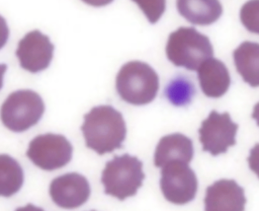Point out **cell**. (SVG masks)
Returning a JSON list of instances; mask_svg holds the SVG:
<instances>
[{"label": "cell", "mask_w": 259, "mask_h": 211, "mask_svg": "<svg viewBox=\"0 0 259 211\" xmlns=\"http://www.w3.org/2000/svg\"><path fill=\"white\" fill-rule=\"evenodd\" d=\"M86 146L102 155L121 147L126 126L120 112L109 104L92 108L81 126Z\"/></svg>", "instance_id": "cell-1"}, {"label": "cell", "mask_w": 259, "mask_h": 211, "mask_svg": "<svg viewBox=\"0 0 259 211\" xmlns=\"http://www.w3.org/2000/svg\"><path fill=\"white\" fill-rule=\"evenodd\" d=\"M55 46L50 38L38 29L27 32L18 43L15 55L20 67L30 73L47 69L53 59Z\"/></svg>", "instance_id": "cell-9"}, {"label": "cell", "mask_w": 259, "mask_h": 211, "mask_svg": "<svg viewBox=\"0 0 259 211\" xmlns=\"http://www.w3.org/2000/svg\"><path fill=\"white\" fill-rule=\"evenodd\" d=\"M90 185L87 179L77 172H69L54 179L50 185L53 202L63 209H75L82 206L90 197Z\"/></svg>", "instance_id": "cell-10"}, {"label": "cell", "mask_w": 259, "mask_h": 211, "mask_svg": "<svg viewBox=\"0 0 259 211\" xmlns=\"http://www.w3.org/2000/svg\"><path fill=\"white\" fill-rule=\"evenodd\" d=\"M238 73L251 87L259 86V44L243 42L233 53Z\"/></svg>", "instance_id": "cell-15"}, {"label": "cell", "mask_w": 259, "mask_h": 211, "mask_svg": "<svg viewBox=\"0 0 259 211\" xmlns=\"http://www.w3.org/2000/svg\"><path fill=\"white\" fill-rule=\"evenodd\" d=\"M237 131L238 125L228 112L211 111L198 130L202 150L213 156L227 152L229 147L236 144Z\"/></svg>", "instance_id": "cell-8"}, {"label": "cell", "mask_w": 259, "mask_h": 211, "mask_svg": "<svg viewBox=\"0 0 259 211\" xmlns=\"http://www.w3.org/2000/svg\"><path fill=\"white\" fill-rule=\"evenodd\" d=\"M176 7L182 17L196 25H209L223 13L219 0H176Z\"/></svg>", "instance_id": "cell-14"}, {"label": "cell", "mask_w": 259, "mask_h": 211, "mask_svg": "<svg viewBox=\"0 0 259 211\" xmlns=\"http://www.w3.org/2000/svg\"><path fill=\"white\" fill-rule=\"evenodd\" d=\"M161 168L160 187L167 201L176 205H184L195 198L198 182L188 163L173 161Z\"/></svg>", "instance_id": "cell-7"}, {"label": "cell", "mask_w": 259, "mask_h": 211, "mask_svg": "<svg viewBox=\"0 0 259 211\" xmlns=\"http://www.w3.org/2000/svg\"><path fill=\"white\" fill-rule=\"evenodd\" d=\"M197 78L202 92L211 98L223 96L231 84L228 68L222 61L215 58H209L199 66Z\"/></svg>", "instance_id": "cell-12"}, {"label": "cell", "mask_w": 259, "mask_h": 211, "mask_svg": "<svg viewBox=\"0 0 259 211\" xmlns=\"http://www.w3.org/2000/svg\"><path fill=\"white\" fill-rule=\"evenodd\" d=\"M73 146L61 134L47 133L35 136L28 144L27 157L44 170H55L68 164L72 159Z\"/></svg>", "instance_id": "cell-6"}, {"label": "cell", "mask_w": 259, "mask_h": 211, "mask_svg": "<svg viewBox=\"0 0 259 211\" xmlns=\"http://www.w3.org/2000/svg\"><path fill=\"white\" fill-rule=\"evenodd\" d=\"M6 70H7V65L4 63H1L0 64V89L3 86V77H4Z\"/></svg>", "instance_id": "cell-25"}, {"label": "cell", "mask_w": 259, "mask_h": 211, "mask_svg": "<svg viewBox=\"0 0 259 211\" xmlns=\"http://www.w3.org/2000/svg\"><path fill=\"white\" fill-rule=\"evenodd\" d=\"M248 164L250 169L259 178V143L255 144V146L250 149Z\"/></svg>", "instance_id": "cell-20"}, {"label": "cell", "mask_w": 259, "mask_h": 211, "mask_svg": "<svg viewBox=\"0 0 259 211\" xmlns=\"http://www.w3.org/2000/svg\"><path fill=\"white\" fill-rule=\"evenodd\" d=\"M166 55L173 65L194 71L212 58L213 49L206 36L194 27L181 26L169 34Z\"/></svg>", "instance_id": "cell-3"}, {"label": "cell", "mask_w": 259, "mask_h": 211, "mask_svg": "<svg viewBox=\"0 0 259 211\" xmlns=\"http://www.w3.org/2000/svg\"><path fill=\"white\" fill-rule=\"evenodd\" d=\"M193 157V144L187 136L174 133L160 139L154 154V163L157 167L173 161L189 163Z\"/></svg>", "instance_id": "cell-13"}, {"label": "cell", "mask_w": 259, "mask_h": 211, "mask_svg": "<svg viewBox=\"0 0 259 211\" xmlns=\"http://www.w3.org/2000/svg\"><path fill=\"white\" fill-rule=\"evenodd\" d=\"M45 112L40 95L31 89L11 92L0 109L3 125L10 131L20 133L36 125Z\"/></svg>", "instance_id": "cell-5"}, {"label": "cell", "mask_w": 259, "mask_h": 211, "mask_svg": "<svg viewBox=\"0 0 259 211\" xmlns=\"http://www.w3.org/2000/svg\"><path fill=\"white\" fill-rule=\"evenodd\" d=\"M195 93L193 83L185 76L179 75L170 80L164 90V95L175 107H184L191 102Z\"/></svg>", "instance_id": "cell-17"}, {"label": "cell", "mask_w": 259, "mask_h": 211, "mask_svg": "<svg viewBox=\"0 0 259 211\" xmlns=\"http://www.w3.org/2000/svg\"><path fill=\"white\" fill-rule=\"evenodd\" d=\"M115 88L125 102L144 106L156 97L159 77L149 64L142 61H130L119 69L115 79Z\"/></svg>", "instance_id": "cell-2"}, {"label": "cell", "mask_w": 259, "mask_h": 211, "mask_svg": "<svg viewBox=\"0 0 259 211\" xmlns=\"http://www.w3.org/2000/svg\"><path fill=\"white\" fill-rule=\"evenodd\" d=\"M240 20L252 33L259 34V0H248L241 7Z\"/></svg>", "instance_id": "cell-18"}, {"label": "cell", "mask_w": 259, "mask_h": 211, "mask_svg": "<svg viewBox=\"0 0 259 211\" xmlns=\"http://www.w3.org/2000/svg\"><path fill=\"white\" fill-rule=\"evenodd\" d=\"M15 211H45L42 208L40 207H36L32 204H27L23 207H18Z\"/></svg>", "instance_id": "cell-23"}, {"label": "cell", "mask_w": 259, "mask_h": 211, "mask_svg": "<svg viewBox=\"0 0 259 211\" xmlns=\"http://www.w3.org/2000/svg\"><path fill=\"white\" fill-rule=\"evenodd\" d=\"M252 118L256 121V124L259 126V101L254 106L252 112Z\"/></svg>", "instance_id": "cell-24"}, {"label": "cell", "mask_w": 259, "mask_h": 211, "mask_svg": "<svg viewBox=\"0 0 259 211\" xmlns=\"http://www.w3.org/2000/svg\"><path fill=\"white\" fill-rule=\"evenodd\" d=\"M137 3L151 23H156L166 9V0H132Z\"/></svg>", "instance_id": "cell-19"}, {"label": "cell", "mask_w": 259, "mask_h": 211, "mask_svg": "<svg viewBox=\"0 0 259 211\" xmlns=\"http://www.w3.org/2000/svg\"><path fill=\"white\" fill-rule=\"evenodd\" d=\"M23 181V169L18 161L8 154H0V196H13L21 189Z\"/></svg>", "instance_id": "cell-16"}, {"label": "cell", "mask_w": 259, "mask_h": 211, "mask_svg": "<svg viewBox=\"0 0 259 211\" xmlns=\"http://www.w3.org/2000/svg\"><path fill=\"white\" fill-rule=\"evenodd\" d=\"M9 38V28L7 22L3 16L0 15V49H2Z\"/></svg>", "instance_id": "cell-21"}, {"label": "cell", "mask_w": 259, "mask_h": 211, "mask_svg": "<svg viewBox=\"0 0 259 211\" xmlns=\"http://www.w3.org/2000/svg\"><path fill=\"white\" fill-rule=\"evenodd\" d=\"M91 211H95V210H91Z\"/></svg>", "instance_id": "cell-26"}, {"label": "cell", "mask_w": 259, "mask_h": 211, "mask_svg": "<svg viewBox=\"0 0 259 211\" xmlns=\"http://www.w3.org/2000/svg\"><path fill=\"white\" fill-rule=\"evenodd\" d=\"M84 3L90 5V6H94V7H102L105 5H108L109 3H111L113 0H81Z\"/></svg>", "instance_id": "cell-22"}, {"label": "cell", "mask_w": 259, "mask_h": 211, "mask_svg": "<svg viewBox=\"0 0 259 211\" xmlns=\"http://www.w3.org/2000/svg\"><path fill=\"white\" fill-rule=\"evenodd\" d=\"M244 189L234 180L222 179L206 188L204 211H244Z\"/></svg>", "instance_id": "cell-11"}, {"label": "cell", "mask_w": 259, "mask_h": 211, "mask_svg": "<svg viewBox=\"0 0 259 211\" xmlns=\"http://www.w3.org/2000/svg\"><path fill=\"white\" fill-rule=\"evenodd\" d=\"M144 179L142 161L130 154L114 156L106 162L101 174L104 193L120 201L135 196Z\"/></svg>", "instance_id": "cell-4"}]
</instances>
